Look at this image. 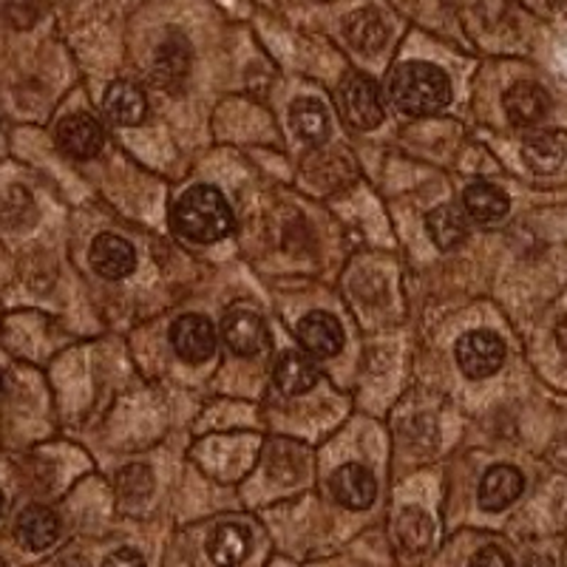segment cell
<instances>
[{"label":"cell","instance_id":"4fadbf2b","mask_svg":"<svg viewBox=\"0 0 567 567\" xmlns=\"http://www.w3.org/2000/svg\"><path fill=\"white\" fill-rule=\"evenodd\" d=\"M525 488L523 474L511 465H494L480 483V505L485 511H505Z\"/></svg>","mask_w":567,"mask_h":567},{"label":"cell","instance_id":"d4e9b609","mask_svg":"<svg viewBox=\"0 0 567 567\" xmlns=\"http://www.w3.org/2000/svg\"><path fill=\"white\" fill-rule=\"evenodd\" d=\"M0 18L14 29H29L38 18V7L34 0H0Z\"/></svg>","mask_w":567,"mask_h":567},{"label":"cell","instance_id":"6da1fadb","mask_svg":"<svg viewBox=\"0 0 567 567\" xmlns=\"http://www.w3.org/2000/svg\"><path fill=\"white\" fill-rule=\"evenodd\" d=\"M389 97L400 114L429 116L452 103V83L437 65L403 63L389 78Z\"/></svg>","mask_w":567,"mask_h":567},{"label":"cell","instance_id":"484cf974","mask_svg":"<svg viewBox=\"0 0 567 567\" xmlns=\"http://www.w3.org/2000/svg\"><path fill=\"white\" fill-rule=\"evenodd\" d=\"M151 485H154V477H151V471L145 465H131L123 477H120V488L128 496H136V499L148 494Z\"/></svg>","mask_w":567,"mask_h":567},{"label":"cell","instance_id":"e0dca14e","mask_svg":"<svg viewBox=\"0 0 567 567\" xmlns=\"http://www.w3.org/2000/svg\"><path fill=\"white\" fill-rule=\"evenodd\" d=\"M425 230H429V236H432L440 250H454L468 236V219H465V213L460 207L440 205L425 216Z\"/></svg>","mask_w":567,"mask_h":567},{"label":"cell","instance_id":"4316f807","mask_svg":"<svg viewBox=\"0 0 567 567\" xmlns=\"http://www.w3.org/2000/svg\"><path fill=\"white\" fill-rule=\"evenodd\" d=\"M468 567H514V565H511L508 554H503L499 548L488 545V548H483L474 554V559H471Z\"/></svg>","mask_w":567,"mask_h":567},{"label":"cell","instance_id":"30bf717a","mask_svg":"<svg viewBox=\"0 0 567 567\" xmlns=\"http://www.w3.org/2000/svg\"><path fill=\"white\" fill-rule=\"evenodd\" d=\"M91 267L100 272L103 278H125L136 267V252L123 236H114V233H103L91 245Z\"/></svg>","mask_w":567,"mask_h":567},{"label":"cell","instance_id":"ba28073f","mask_svg":"<svg viewBox=\"0 0 567 567\" xmlns=\"http://www.w3.org/2000/svg\"><path fill=\"white\" fill-rule=\"evenodd\" d=\"M332 494L343 508L367 511L378 496V483H374L372 471L358 463H347L332 474Z\"/></svg>","mask_w":567,"mask_h":567},{"label":"cell","instance_id":"7c38bea8","mask_svg":"<svg viewBox=\"0 0 567 567\" xmlns=\"http://www.w3.org/2000/svg\"><path fill=\"white\" fill-rule=\"evenodd\" d=\"M14 536L23 548L29 550H45L52 548L60 536V519L54 511L43 508V505H32L18 516L14 525Z\"/></svg>","mask_w":567,"mask_h":567},{"label":"cell","instance_id":"7a4b0ae2","mask_svg":"<svg viewBox=\"0 0 567 567\" xmlns=\"http://www.w3.org/2000/svg\"><path fill=\"white\" fill-rule=\"evenodd\" d=\"M174 230L182 239L199 241V245H210V241L225 239L233 230V213L225 196L216 187L196 185L176 199L174 213Z\"/></svg>","mask_w":567,"mask_h":567},{"label":"cell","instance_id":"9c48e42d","mask_svg":"<svg viewBox=\"0 0 567 567\" xmlns=\"http://www.w3.org/2000/svg\"><path fill=\"white\" fill-rule=\"evenodd\" d=\"M298 338L318 358H336L343 349L341 321L329 312H310L298 323Z\"/></svg>","mask_w":567,"mask_h":567},{"label":"cell","instance_id":"f1b7e54d","mask_svg":"<svg viewBox=\"0 0 567 567\" xmlns=\"http://www.w3.org/2000/svg\"><path fill=\"white\" fill-rule=\"evenodd\" d=\"M556 341H559V347L567 352V316L561 318L559 327H556Z\"/></svg>","mask_w":567,"mask_h":567},{"label":"cell","instance_id":"f546056e","mask_svg":"<svg viewBox=\"0 0 567 567\" xmlns=\"http://www.w3.org/2000/svg\"><path fill=\"white\" fill-rule=\"evenodd\" d=\"M523 567H554V565H550V559H545V556H530V559H525Z\"/></svg>","mask_w":567,"mask_h":567},{"label":"cell","instance_id":"7402d4cb","mask_svg":"<svg viewBox=\"0 0 567 567\" xmlns=\"http://www.w3.org/2000/svg\"><path fill=\"white\" fill-rule=\"evenodd\" d=\"M523 159L534 174H554L565 162V142L554 134H536L523 145Z\"/></svg>","mask_w":567,"mask_h":567},{"label":"cell","instance_id":"4dcf8cb0","mask_svg":"<svg viewBox=\"0 0 567 567\" xmlns=\"http://www.w3.org/2000/svg\"><path fill=\"white\" fill-rule=\"evenodd\" d=\"M60 567H85V561L80 556H71V559L60 561Z\"/></svg>","mask_w":567,"mask_h":567},{"label":"cell","instance_id":"44dd1931","mask_svg":"<svg viewBox=\"0 0 567 567\" xmlns=\"http://www.w3.org/2000/svg\"><path fill=\"white\" fill-rule=\"evenodd\" d=\"M463 205L468 216L480 221H496L503 219L505 213H508L511 202L508 196L499 190L496 185H488V182H477V185H471L463 196Z\"/></svg>","mask_w":567,"mask_h":567},{"label":"cell","instance_id":"1f68e13d","mask_svg":"<svg viewBox=\"0 0 567 567\" xmlns=\"http://www.w3.org/2000/svg\"><path fill=\"white\" fill-rule=\"evenodd\" d=\"M0 511H3V494H0Z\"/></svg>","mask_w":567,"mask_h":567},{"label":"cell","instance_id":"83f0119b","mask_svg":"<svg viewBox=\"0 0 567 567\" xmlns=\"http://www.w3.org/2000/svg\"><path fill=\"white\" fill-rule=\"evenodd\" d=\"M103 567H145V559H142L136 550L123 548V550H116V554H111L109 559L103 561Z\"/></svg>","mask_w":567,"mask_h":567},{"label":"cell","instance_id":"9a60e30c","mask_svg":"<svg viewBox=\"0 0 567 567\" xmlns=\"http://www.w3.org/2000/svg\"><path fill=\"white\" fill-rule=\"evenodd\" d=\"M343 32H347V40L361 54L381 52L389 38L386 23H383V18L374 9H358V12L349 14L347 23H343Z\"/></svg>","mask_w":567,"mask_h":567},{"label":"cell","instance_id":"2e32d148","mask_svg":"<svg viewBox=\"0 0 567 567\" xmlns=\"http://www.w3.org/2000/svg\"><path fill=\"white\" fill-rule=\"evenodd\" d=\"M272 381L284 394H303L318 383V369L303 352H284L276 363Z\"/></svg>","mask_w":567,"mask_h":567},{"label":"cell","instance_id":"5b68a950","mask_svg":"<svg viewBox=\"0 0 567 567\" xmlns=\"http://www.w3.org/2000/svg\"><path fill=\"white\" fill-rule=\"evenodd\" d=\"M176 354L187 363H205L216 352V329L205 316H182L171 329Z\"/></svg>","mask_w":567,"mask_h":567},{"label":"cell","instance_id":"d6986e66","mask_svg":"<svg viewBox=\"0 0 567 567\" xmlns=\"http://www.w3.org/2000/svg\"><path fill=\"white\" fill-rule=\"evenodd\" d=\"M187 69H190V49H187V43L182 38H168L156 49V85H162V89H176L185 80Z\"/></svg>","mask_w":567,"mask_h":567},{"label":"cell","instance_id":"603a6c76","mask_svg":"<svg viewBox=\"0 0 567 567\" xmlns=\"http://www.w3.org/2000/svg\"><path fill=\"white\" fill-rule=\"evenodd\" d=\"M398 542L406 554H423L432 545V519L420 508H406L398 516Z\"/></svg>","mask_w":567,"mask_h":567},{"label":"cell","instance_id":"5bb4252c","mask_svg":"<svg viewBox=\"0 0 567 567\" xmlns=\"http://www.w3.org/2000/svg\"><path fill=\"white\" fill-rule=\"evenodd\" d=\"M207 554H210L213 565L219 567L241 565L250 554V530L236 523L219 525L207 539Z\"/></svg>","mask_w":567,"mask_h":567},{"label":"cell","instance_id":"d6a6232c","mask_svg":"<svg viewBox=\"0 0 567 567\" xmlns=\"http://www.w3.org/2000/svg\"><path fill=\"white\" fill-rule=\"evenodd\" d=\"M561 7H565V14H567V0H561Z\"/></svg>","mask_w":567,"mask_h":567},{"label":"cell","instance_id":"836d02e7","mask_svg":"<svg viewBox=\"0 0 567 567\" xmlns=\"http://www.w3.org/2000/svg\"><path fill=\"white\" fill-rule=\"evenodd\" d=\"M0 567H7V565H3V559H0Z\"/></svg>","mask_w":567,"mask_h":567},{"label":"cell","instance_id":"3957f363","mask_svg":"<svg viewBox=\"0 0 567 567\" xmlns=\"http://www.w3.org/2000/svg\"><path fill=\"white\" fill-rule=\"evenodd\" d=\"M341 109L347 123L358 131H372L383 123L381 91L367 74H349L341 85Z\"/></svg>","mask_w":567,"mask_h":567},{"label":"cell","instance_id":"8992f818","mask_svg":"<svg viewBox=\"0 0 567 567\" xmlns=\"http://www.w3.org/2000/svg\"><path fill=\"white\" fill-rule=\"evenodd\" d=\"M221 338L227 349L239 358L261 354L267 347V323L252 310H233L221 321Z\"/></svg>","mask_w":567,"mask_h":567},{"label":"cell","instance_id":"277c9868","mask_svg":"<svg viewBox=\"0 0 567 567\" xmlns=\"http://www.w3.org/2000/svg\"><path fill=\"white\" fill-rule=\"evenodd\" d=\"M457 363L471 381L491 378L505 363L503 338L494 336V332H485V329L468 332V336H463L457 341Z\"/></svg>","mask_w":567,"mask_h":567},{"label":"cell","instance_id":"8fae6325","mask_svg":"<svg viewBox=\"0 0 567 567\" xmlns=\"http://www.w3.org/2000/svg\"><path fill=\"white\" fill-rule=\"evenodd\" d=\"M550 109V97L536 83H516L505 91V114L519 128L542 123Z\"/></svg>","mask_w":567,"mask_h":567},{"label":"cell","instance_id":"ffe728a7","mask_svg":"<svg viewBox=\"0 0 567 567\" xmlns=\"http://www.w3.org/2000/svg\"><path fill=\"white\" fill-rule=\"evenodd\" d=\"M290 123L296 134L307 142H323L329 136V111L316 97L296 100L290 109Z\"/></svg>","mask_w":567,"mask_h":567},{"label":"cell","instance_id":"52a82bcc","mask_svg":"<svg viewBox=\"0 0 567 567\" xmlns=\"http://www.w3.org/2000/svg\"><path fill=\"white\" fill-rule=\"evenodd\" d=\"M60 148L78 159H91L103 151V128L91 114H71L58 125Z\"/></svg>","mask_w":567,"mask_h":567},{"label":"cell","instance_id":"ac0fdd59","mask_svg":"<svg viewBox=\"0 0 567 567\" xmlns=\"http://www.w3.org/2000/svg\"><path fill=\"white\" fill-rule=\"evenodd\" d=\"M103 109L116 125H140L145 120L148 103H145V94H142L140 85L114 83L105 91Z\"/></svg>","mask_w":567,"mask_h":567},{"label":"cell","instance_id":"cb8c5ba5","mask_svg":"<svg viewBox=\"0 0 567 567\" xmlns=\"http://www.w3.org/2000/svg\"><path fill=\"white\" fill-rule=\"evenodd\" d=\"M34 216H38V207H34V199L27 187L12 185L9 190H3V196H0V225L18 230V227L32 225Z\"/></svg>","mask_w":567,"mask_h":567}]
</instances>
